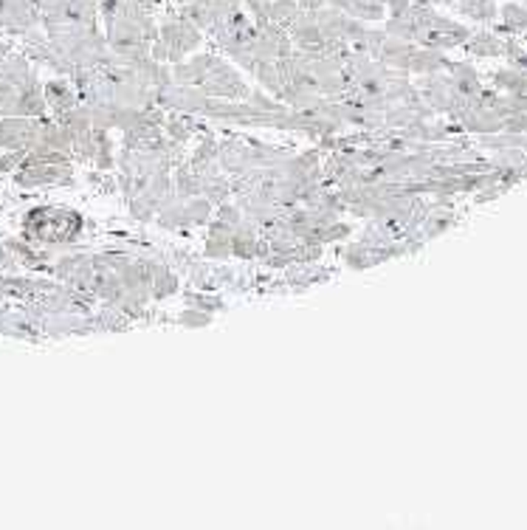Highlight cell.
Masks as SVG:
<instances>
[{"instance_id": "cell-9", "label": "cell", "mask_w": 527, "mask_h": 530, "mask_svg": "<svg viewBox=\"0 0 527 530\" xmlns=\"http://www.w3.org/2000/svg\"><path fill=\"white\" fill-rule=\"evenodd\" d=\"M212 218V201L209 197H189L184 204V223L187 226H204Z\"/></svg>"}, {"instance_id": "cell-4", "label": "cell", "mask_w": 527, "mask_h": 530, "mask_svg": "<svg viewBox=\"0 0 527 530\" xmlns=\"http://www.w3.org/2000/svg\"><path fill=\"white\" fill-rule=\"evenodd\" d=\"M43 93H45V105H52V110L57 113V119L79 105V93H76V88L71 85V82H65V79L48 82Z\"/></svg>"}, {"instance_id": "cell-7", "label": "cell", "mask_w": 527, "mask_h": 530, "mask_svg": "<svg viewBox=\"0 0 527 530\" xmlns=\"http://www.w3.org/2000/svg\"><path fill=\"white\" fill-rule=\"evenodd\" d=\"M178 291V279L167 269V265H153V283H150V296L153 300H167Z\"/></svg>"}, {"instance_id": "cell-3", "label": "cell", "mask_w": 527, "mask_h": 530, "mask_svg": "<svg viewBox=\"0 0 527 530\" xmlns=\"http://www.w3.org/2000/svg\"><path fill=\"white\" fill-rule=\"evenodd\" d=\"M201 91L206 96H215V99H232V102H240V99H249V85L243 82V76L232 68L228 62L218 60L212 62V68L204 79V85Z\"/></svg>"}, {"instance_id": "cell-10", "label": "cell", "mask_w": 527, "mask_h": 530, "mask_svg": "<svg viewBox=\"0 0 527 530\" xmlns=\"http://www.w3.org/2000/svg\"><path fill=\"white\" fill-rule=\"evenodd\" d=\"M175 195L184 197V201L201 195V175L195 170H178L175 173Z\"/></svg>"}, {"instance_id": "cell-6", "label": "cell", "mask_w": 527, "mask_h": 530, "mask_svg": "<svg viewBox=\"0 0 527 530\" xmlns=\"http://www.w3.org/2000/svg\"><path fill=\"white\" fill-rule=\"evenodd\" d=\"M305 9L296 4V0H268V23L279 26V28H291L296 23Z\"/></svg>"}, {"instance_id": "cell-14", "label": "cell", "mask_w": 527, "mask_h": 530, "mask_svg": "<svg viewBox=\"0 0 527 530\" xmlns=\"http://www.w3.org/2000/svg\"><path fill=\"white\" fill-rule=\"evenodd\" d=\"M189 302H192V305H197L201 310H209V313L223 308V302L218 300V296H206V293H192V296H189Z\"/></svg>"}, {"instance_id": "cell-11", "label": "cell", "mask_w": 527, "mask_h": 530, "mask_svg": "<svg viewBox=\"0 0 527 530\" xmlns=\"http://www.w3.org/2000/svg\"><path fill=\"white\" fill-rule=\"evenodd\" d=\"M167 130H170L172 141H178V144H187L195 136V127H192L189 116H172V119L167 122Z\"/></svg>"}, {"instance_id": "cell-12", "label": "cell", "mask_w": 527, "mask_h": 530, "mask_svg": "<svg viewBox=\"0 0 527 530\" xmlns=\"http://www.w3.org/2000/svg\"><path fill=\"white\" fill-rule=\"evenodd\" d=\"M212 322V313H201V308H187L180 313V325H189V327H206Z\"/></svg>"}, {"instance_id": "cell-5", "label": "cell", "mask_w": 527, "mask_h": 530, "mask_svg": "<svg viewBox=\"0 0 527 530\" xmlns=\"http://www.w3.org/2000/svg\"><path fill=\"white\" fill-rule=\"evenodd\" d=\"M232 237H235V226H228L223 221L212 223L209 237H206V257H212V260L232 257Z\"/></svg>"}, {"instance_id": "cell-8", "label": "cell", "mask_w": 527, "mask_h": 530, "mask_svg": "<svg viewBox=\"0 0 527 530\" xmlns=\"http://www.w3.org/2000/svg\"><path fill=\"white\" fill-rule=\"evenodd\" d=\"M466 45H468V52L476 54V57H499V54H505V48H507L502 40H497L493 35H474V37L466 40Z\"/></svg>"}, {"instance_id": "cell-13", "label": "cell", "mask_w": 527, "mask_h": 530, "mask_svg": "<svg viewBox=\"0 0 527 530\" xmlns=\"http://www.w3.org/2000/svg\"><path fill=\"white\" fill-rule=\"evenodd\" d=\"M218 221H223V223H228V226H240L245 218H243V209L240 206H232V204H220V209H218Z\"/></svg>"}, {"instance_id": "cell-1", "label": "cell", "mask_w": 527, "mask_h": 530, "mask_svg": "<svg viewBox=\"0 0 527 530\" xmlns=\"http://www.w3.org/2000/svg\"><path fill=\"white\" fill-rule=\"evenodd\" d=\"M23 231L35 243H45V245L74 243L82 231V214L62 206H40L26 214Z\"/></svg>"}, {"instance_id": "cell-2", "label": "cell", "mask_w": 527, "mask_h": 530, "mask_svg": "<svg viewBox=\"0 0 527 530\" xmlns=\"http://www.w3.org/2000/svg\"><path fill=\"white\" fill-rule=\"evenodd\" d=\"M201 28L178 12L158 26V37L150 43V57L158 62H180L201 45Z\"/></svg>"}]
</instances>
